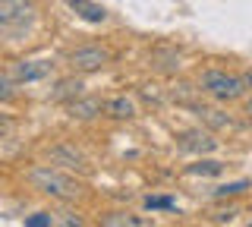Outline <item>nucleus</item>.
Returning a JSON list of instances; mask_svg holds the SVG:
<instances>
[{"mask_svg":"<svg viewBox=\"0 0 252 227\" xmlns=\"http://www.w3.org/2000/svg\"><path fill=\"white\" fill-rule=\"evenodd\" d=\"M29 183L35 193L51 195L57 202H76L85 193V186L79 183L73 174H63L57 164H44V167H32L29 170Z\"/></svg>","mask_w":252,"mask_h":227,"instance_id":"1","label":"nucleus"},{"mask_svg":"<svg viewBox=\"0 0 252 227\" xmlns=\"http://www.w3.org/2000/svg\"><path fill=\"white\" fill-rule=\"evenodd\" d=\"M199 89L205 92L208 98L220 101V104H230V101H240L246 95V79L243 76H233L227 69H205L199 76Z\"/></svg>","mask_w":252,"mask_h":227,"instance_id":"2","label":"nucleus"},{"mask_svg":"<svg viewBox=\"0 0 252 227\" xmlns=\"http://www.w3.org/2000/svg\"><path fill=\"white\" fill-rule=\"evenodd\" d=\"M35 13H38L35 0H0V26H3V32L26 29L35 19Z\"/></svg>","mask_w":252,"mask_h":227,"instance_id":"3","label":"nucleus"},{"mask_svg":"<svg viewBox=\"0 0 252 227\" xmlns=\"http://www.w3.org/2000/svg\"><path fill=\"white\" fill-rule=\"evenodd\" d=\"M10 79L16 85H26V82H41L47 79V76L54 73V60L47 57H38V60H16V64H10Z\"/></svg>","mask_w":252,"mask_h":227,"instance_id":"4","label":"nucleus"},{"mask_svg":"<svg viewBox=\"0 0 252 227\" xmlns=\"http://www.w3.org/2000/svg\"><path fill=\"white\" fill-rule=\"evenodd\" d=\"M110 54L104 48H94V44H89V48H76L73 54H69V66L76 69V73H94V69L107 66Z\"/></svg>","mask_w":252,"mask_h":227,"instance_id":"5","label":"nucleus"},{"mask_svg":"<svg viewBox=\"0 0 252 227\" xmlns=\"http://www.w3.org/2000/svg\"><path fill=\"white\" fill-rule=\"evenodd\" d=\"M47 161L57 164V167H66V170H82V174L89 170V161H85V155L76 145H54L47 152Z\"/></svg>","mask_w":252,"mask_h":227,"instance_id":"6","label":"nucleus"},{"mask_svg":"<svg viewBox=\"0 0 252 227\" xmlns=\"http://www.w3.org/2000/svg\"><path fill=\"white\" fill-rule=\"evenodd\" d=\"M177 145L183 148V152L205 155V152H215V148H218V139L211 136V132H205V130H186V132L177 136Z\"/></svg>","mask_w":252,"mask_h":227,"instance_id":"7","label":"nucleus"},{"mask_svg":"<svg viewBox=\"0 0 252 227\" xmlns=\"http://www.w3.org/2000/svg\"><path fill=\"white\" fill-rule=\"evenodd\" d=\"M104 114L110 120H132L136 117V101L126 98V95H114L104 101Z\"/></svg>","mask_w":252,"mask_h":227,"instance_id":"8","label":"nucleus"},{"mask_svg":"<svg viewBox=\"0 0 252 227\" xmlns=\"http://www.w3.org/2000/svg\"><path fill=\"white\" fill-rule=\"evenodd\" d=\"M66 111H69L73 120H92V117H98L104 111V104H101L98 98H73L66 104Z\"/></svg>","mask_w":252,"mask_h":227,"instance_id":"9","label":"nucleus"},{"mask_svg":"<svg viewBox=\"0 0 252 227\" xmlns=\"http://www.w3.org/2000/svg\"><path fill=\"white\" fill-rule=\"evenodd\" d=\"M69 10H73L79 19H85V22H104L107 19V10L98 6L94 0H69Z\"/></svg>","mask_w":252,"mask_h":227,"instance_id":"10","label":"nucleus"},{"mask_svg":"<svg viewBox=\"0 0 252 227\" xmlns=\"http://www.w3.org/2000/svg\"><path fill=\"white\" fill-rule=\"evenodd\" d=\"M82 95V79H60L57 85L51 89V101H63V104H69L73 98H79Z\"/></svg>","mask_w":252,"mask_h":227,"instance_id":"11","label":"nucleus"},{"mask_svg":"<svg viewBox=\"0 0 252 227\" xmlns=\"http://www.w3.org/2000/svg\"><path fill=\"white\" fill-rule=\"evenodd\" d=\"M104 227H148L152 221L148 218H139V215H129V211H110V215L101 218Z\"/></svg>","mask_w":252,"mask_h":227,"instance_id":"12","label":"nucleus"},{"mask_svg":"<svg viewBox=\"0 0 252 227\" xmlns=\"http://www.w3.org/2000/svg\"><path fill=\"white\" fill-rule=\"evenodd\" d=\"M246 190H252V183H249V180H236V183L215 186V190H211V195H215V199H230V195H243Z\"/></svg>","mask_w":252,"mask_h":227,"instance_id":"13","label":"nucleus"},{"mask_svg":"<svg viewBox=\"0 0 252 227\" xmlns=\"http://www.w3.org/2000/svg\"><path fill=\"white\" fill-rule=\"evenodd\" d=\"M186 174H192V177H218V174H224V161H199V164H192V167H186Z\"/></svg>","mask_w":252,"mask_h":227,"instance_id":"14","label":"nucleus"},{"mask_svg":"<svg viewBox=\"0 0 252 227\" xmlns=\"http://www.w3.org/2000/svg\"><path fill=\"white\" fill-rule=\"evenodd\" d=\"M26 227H54L57 224V211H35V215H26Z\"/></svg>","mask_w":252,"mask_h":227,"instance_id":"15","label":"nucleus"},{"mask_svg":"<svg viewBox=\"0 0 252 227\" xmlns=\"http://www.w3.org/2000/svg\"><path fill=\"white\" fill-rule=\"evenodd\" d=\"M199 114H202V120H205V123H211V127H215V130L233 127V120H230V117H224L220 111H211V107H199Z\"/></svg>","mask_w":252,"mask_h":227,"instance_id":"16","label":"nucleus"},{"mask_svg":"<svg viewBox=\"0 0 252 227\" xmlns=\"http://www.w3.org/2000/svg\"><path fill=\"white\" fill-rule=\"evenodd\" d=\"M145 208L148 211H173L177 208V199H173V195H148Z\"/></svg>","mask_w":252,"mask_h":227,"instance_id":"17","label":"nucleus"},{"mask_svg":"<svg viewBox=\"0 0 252 227\" xmlns=\"http://www.w3.org/2000/svg\"><path fill=\"white\" fill-rule=\"evenodd\" d=\"M57 224H63V227H82L85 221L79 215H73V211H57Z\"/></svg>","mask_w":252,"mask_h":227,"instance_id":"18","label":"nucleus"},{"mask_svg":"<svg viewBox=\"0 0 252 227\" xmlns=\"http://www.w3.org/2000/svg\"><path fill=\"white\" fill-rule=\"evenodd\" d=\"M233 215H236V208H227V211H218L211 221H215V224H224V221H233Z\"/></svg>","mask_w":252,"mask_h":227,"instance_id":"19","label":"nucleus"},{"mask_svg":"<svg viewBox=\"0 0 252 227\" xmlns=\"http://www.w3.org/2000/svg\"><path fill=\"white\" fill-rule=\"evenodd\" d=\"M243 114H246V120H249V123H252V98H249V101H246V107H243Z\"/></svg>","mask_w":252,"mask_h":227,"instance_id":"20","label":"nucleus"},{"mask_svg":"<svg viewBox=\"0 0 252 227\" xmlns=\"http://www.w3.org/2000/svg\"><path fill=\"white\" fill-rule=\"evenodd\" d=\"M243 79H246V85H249V89H252V69H249L246 76H243Z\"/></svg>","mask_w":252,"mask_h":227,"instance_id":"21","label":"nucleus"}]
</instances>
